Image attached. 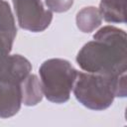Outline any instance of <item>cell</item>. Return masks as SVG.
Returning a JSON list of instances; mask_svg holds the SVG:
<instances>
[{"label":"cell","instance_id":"1","mask_svg":"<svg viewBox=\"0 0 127 127\" xmlns=\"http://www.w3.org/2000/svg\"><path fill=\"white\" fill-rule=\"evenodd\" d=\"M126 32L115 26L100 28L93 40L86 43L76 56L81 69L90 73L116 76L127 70Z\"/></svg>","mask_w":127,"mask_h":127},{"label":"cell","instance_id":"2","mask_svg":"<svg viewBox=\"0 0 127 127\" xmlns=\"http://www.w3.org/2000/svg\"><path fill=\"white\" fill-rule=\"evenodd\" d=\"M72 90L76 100L84 107L101 111L111 106L115 97L127 95L126 72L107 76L78 71Z\"/></svg>","mask_w":127,"mask_h":127},{"label":"cell","instance_id":"3","mask_svg":"<svg viewBox=\"0 0 127 127\" xmlns=\"http://www.w3.org/2000/svg\"><path fill=\"white\" fill-rule=\"evenodd\" d=\"M39 73L43 93L49 101L62 104L69 99L78 71L68 61L47 60L41 64Z\"/></svg>","mask_w":127,"mask_h":127},{"label":"cell","instance_id":"4","mask_svg":"<svg viewBox=\"0 0 127 127\" xmlns=\"http://www.w3.org/2000/svg\"><path fill=\"white\" fill-rule=\"evenodd\" d=\"M17 21L21 29L40 33L53 20V13L44 7L42 0H12Z\"/></svg>","mask_w":127,"mask_h":127},{"label":"cell","instance_id":"5","mask_svg":"<svg viewBox=\"0 0 127 127\" xmlns=\"http://www.w3.org/2000/svg\"><path fill=\"white\" fill-rule=\"evenodd\" d=\"M22 105L21 81L0 75V118L18 113Z\"/></svg>","mask_w":127,"mask_h":127},{"label":"cell","instance_id":"6","mask_svg":"<svg viewBox=\"0 0 127 127\" xmlns=\"http://www.w3.org/2000/svg\"><path fill=\"white\" fill-rule=\"evenodd\" d=\"M21 91L22 104L26 106L37 105L42 101L44 96L41 80L36 74H29L21 82Z\"/></svg>","mask_w":127,"mask_h":127},{"label":"cell","instance_id":"7","mask_svg":"<svg viewBox=\"0 0 127 127\" xmlns=\"http://www.w3.org/2000/svg\"><path fill=\"white\" fill-rule=\"evenodd\" d=\"M98 9L107 23H126L125 0H100Z\"/></svg>","mask_w":127,"mask_h":127},{"label":"cell","instance_id":"8","mask_svg":"<svg viewBox=\"0 0 127 127\" xmlns=\"http://www.w3.org/2000/svg\"><path fill=\"white\" fill-rule=\"evenodd\" d=\"M75 22L77 28L82 33H90L101 25L102 16L98 8L88 6L77 12Z\"/></svg>","mask_w":127,"mask_h":127},{"label":"cell","instance_id":"9","mask_svg":"<svg viewBox=\"0 0 127 127\" xmlns=\"http://www.w3.org/2000/svg\"><path fill=\"white\" fill-rule=\"evenodd\" d=\"M0 35L14 41L17 35L14 16L9 4L5 0H0Z\"/></svg>","mask_w":127,"mask_h":127},{"label":"cell","instance_id":"10","mask_svg":"<svg viewBox=\"0 0 127 127\" xmlns=\"http://www.w3.org/2000/svg\"><path fill=\"white\" fill-rule=\"evenodd\" d=\"M13 42L9 38L0 35V73L4 70L8 62L10 52L13 47Z\"/></svg>","mask_w":127,"mask_h":127},{"label":"cell","instance_id":"11","mask_svg":"<svg viewBox=\"0 0 127 127\" xmlns=\"http://www.w3.org/2000/svg\"><path fill=\"white\" fill-rule=\"evenodd\" d=\"M47 8L56 13H64L69 10L73 4V0H45Z\"/></svg>","mask_w":127,"mask_h":127}]
</instances>
